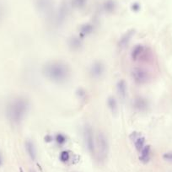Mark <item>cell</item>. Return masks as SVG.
I'll return each instance as SVG.
<instances>
[{"label":"cell","instance_id":"cell-27","mask_svg":"<svg viewBox=\"0 0 172 172\" xmlns=\"http://www.w3.org/2000/svg\"><path fill=\"white\" fill-rule=\"evenodd\" d=\"M20 172H24L23 171V170H22V168H20Z\"/></svg>","mask_w":172,"mask_h":172},{"label":"cell","instance_id":"cell-23","mask_svg":"<svg viewBox=\"0 0 172 172\" xmlns=\"http://www.w3.org/2000/svg\"><path fill=\"white\" fill-rule=\"evenodd\" d=\"M163 159L167 162L172 163V151L170 152H166L163 154Z\"/></svg>","mask_w":172,"mask_h":172},{"label":"cell","instance_id":"cell-3","mask_svg":"<svg viewBox=\"0 0 172 172\" xmlns=\"http://www.w3.org/2000/svg\"><path fill=\"white\" fill-rule=\"evenodd\" d=\"M95 152H97L98 158L101 161H104L108 156V140L103 133H99L97 134L96 140H95Z\"/></svg>","mask_w":172,"mask_h":172},{"label":"cell","instance_id":"cell-19","mask_svg":"<svg viewBox=\"0 0 172 172\" xmlns=\"http://www.w3.org/2000/svg\"><path fill=\"white\" fill-rule=\"evenodd\" d=\"M115 8H116V4H115L114 1H112V0H107L104 3V9L106 12L114 11Z\"/></svg>","mask_w":172,"mask_h":172},{"label":"cell","instance_id":"cell-24","mask_svg":"<svg viewBox=\"0 0 172 172\" xmlns=\"http://www.w3.org/2000/svg\"><path fill=\"white\" fill-rule=\"evenodd\" d=\"M132 9H133V10H134V11H139V9H140V5L137 3H133V6H132Z\"/></svg>","mask_w":172,"mask_h":172},{"label":"cell","instance_id":"cell-11","mask_svg":"<svg viewBox=\"0 0 172 172\" xmlns=\"http://www.w3.org/2000/svg\"><path fill=\"white\" fill-rule=\"evenodd\" d=\"M117 93L119 96L121 97L122 100H124L126 96H127V83L124 79H121L117 82Z\"/></svg>","mask_w":172,"mask_h":172},{"label":"cell","instance_id":"cell-16","mask_svg":"<svg viewBox=\"0 0 172 172\" xmlns=\"http://www.w3.org/2000/svg\"><path fill=\"white\" fill-rule=\"evenodd\" d=\"M107 105H108L109 109L111 110L112 114L117 115L118 112V105L117 101L115 99L114 97L110 96L107 100Z\"/></svg>","mask_w":172,"mask_h":172},{"label":"cell","instance_id":"cell-21","mask_svg":"<svg viewBox=\"0 0 172 172\" xmlns=\"http://www.w3.org/2000/svg\"><path fill=\"white\" fill-rule=\"evenodd\" d=\"M56 140H57V143L64 144V143H66V137L64 136V134H62V133H58L56 136Z\"/></svg>","mask_w":172,"mask_h":172},{"label":"cell","instance_id":"cell-13","mask_svg":"<svg viewBox=\"0 0 172 172\" xmlns=\"http://www.w3.org/2000/svg\"><path fill=\"white\" fill-rule=\"evenodd\" d=\"M134 107L138 109L139 111H144L148 108V101L146 100V99L143 98V97H138L135 99L134 102H133Z\"/></svg>","mask_w":172,"mask_h":172},{"label":"cell","instance_id":"cell-26","mask_svg":"<svg viewBox=\"0 0 172 172\" xmlns=\"http://www.w3.org/2000/svg\"><path fill=\"white\" fill-rule=\"evenodd\" d=\"M2 162H3V161H2V157H1V154H0V165H2Z\"/></svg>","mask_w":172,"mask_h":172},{"label":"cell","instance_id":"cell-1","mask_svg":"<svg viewBox=\"0 0 172 172\" xmlns=\"http://www.w3.org/2000/svg\"><path fill=\"white\" fill-rule=\"evenodd\" d=\"M43 74L55 83H64L70 76V68L62 61H53L46 64L43 67Z\"/></svg>","mask_w":172,"mask_h":172},{"label":"cell","instance_id":"cell-8","mask_svg":"<svg viewBox=\"0 0 172 172\" xmlns=\"http://www.w3.org/2000/svg\"><path fill=\"white\" fill-rule=\"evenodd\" d=\"M105 70V67L103 65L102 63L100 62H95V64H92V66L90 68V75L95 78V79H98L101 77V75L104 73Z\"/></svg>","mask_w":172,"mask_h":172},{"label":"cell","instance_id":"cell-5","mask_svg":"<svg viewBox=\"0 0 172 172\" xmlns=\"http://www.w3.org/2000/svg\"><path fill=\"white\" fill-rule=\"evenodd\" d=\"M132 77L138 85H144L150 79V75L148 71L142 68H135L132 70Z\"/></svg>","mask_w":172,"mask_h":172},{"label":"cell","instance_id":"cell-25","mask_svg":"<svg viewBox=\"0 0 172 172\" xmlns=\"http://www.w3.org/2000/svg\"><path fill=\"white\" fill-rule=\"evenodd\" d=\"M45 140L46 141V142H51V140H52V138H51V136L47 135V136L45 137Z\"/></svg>","mask_w":172,"mask_h":172},{"label":"cell","instance_id":"cell-9","mask_svg":"<svg viewBox=\"0 0 172 172\" xmlns=\"http://www.w3.org/2000/svg\"><path fill=\"white\" fill-rule=\"evenodd\" d=\"M134 34H135V30H130L124 34L123 36L120 38L119 42H118V47L120 49L125 48L128 45V43L130 42L131 39L134 36Z\"/></svg>","mask_w":172,"mask_h":172},{"label":"cell","instance_id":"cell-2","mask_svg":"<svg viewBox=\"0 0 172 172\" xmlns=\"http://www.w3.org/2000/svg\"><path fill=\"white\" fill-rule=\"evenodd\" d=\"M30 108V102L27 99L20 97L10 102L7 107V117L14 123H20L25 117Z\"/></svg>","mask_w":172,"mask_h":172},{"label":"cell","instance_id":"cell-20","mask_svg":"<svg viewBox=\"0 0 172 172\" xmlns=\"http://www.w3.org/2000/svg\"><path fill=\"white\" fill-rule=\"evenodd\" d=\"M87 0H72L73 6L77 9H81L85 6Z\"/></svg>","mask_w":172,"mask_h":172},{"label":"cell","instance_id":"cell-10","mask_svg":"<svg viewBox=\"0 0 172 172\" xmlns=\"http://www.w3.org/2000/svg\"><path fill=\"white\" fill-rule=\"evenodd\" d=\"M151 147L150 145H145L139 152V160L143 164H147L150 160Z\"/></svg>","mask_w":172,"mask_h":172},{"label":"cell","instance_id":"cell-14","mask_svg":"<svg viewBox=\"0 0 172 172\" xmlns=\"http://www.w3.org/2000/svg\"><path fill=\"white\" fill-rule=\"evenodd\" d=\"M67 15H68V7L66 4H62L58 9V13H57V20L58 24L64 23L65 19L67 18Z\"/></svg>","mask_w":172,"mask_h":172},{"label":"cell","instance_id":"cell-18","mask_svg":"<svg viewBox=\"0 0 172 172\" xmlns=\"http://www.w3.org/2000/svg\"><path fill=\"white\" fill-rule=\"evenodd\" d=\"M94 26L93 24H85L84 25H82L80 27V36L81 37H85V36H88L93 32Z\"/></svg>","mask_w":172,"mask_h":172},{"label":"cell","instance_id":"cell-28","mask_svg":"<svg viewBox=\"0 0 172 172\" xmlns=\"http://www.w3.org/2000/svg\"><path fill=\"white\" fill-rule=\"evenodd\" d=\"M30 172H36V171H35V170H30Z\"/></svg>","mask_w":172,"mask_h":172},{"label":"cell","instance_id":"cell-6","mask_svg":"<svg viewBox=\"0 0 172 172\" xmlns=\"http://www.w3.org/2000/svg\"><path fill=\"white\" fill-rule=\"evenodd\" d=\"M130 139L133 142L135 148L139 152L142 150L145 146V138L141 135V133L134 132L130 135Z\"/></svg>","mask_w":172,"mask_h":172},{"label":"cell","instance_id":"cell-17","mask_svg":"<svg viewBox=\"0 0 172 172\" xmlns=\"http://www.w3.org/2000/svg\"><path fill=\"white\" fill-rule=\"evenodd\" d=\"M68 45L69 47L73 50H78L81 47L82 42L80 37H77V36H73L72 38H70L68 41Z\"/></svg>","mask_w":172,"mask_h":172},{"label":"cell","instance_id":"cell-15","mask_svg":"<svg viewBox=\"0 0 172 172\" xmlns=\"http://www.w3.org/2000/svg\"><path fill=\"white\" fill-rule=\"evenodd\" d=\"M25 148H26V151H27L29 156L30 157V159L32 160H35L36 159V149L35 145L31 141L28 140L25 143Z\"/></svg>","mask_w":172,"mask_h":172},{"label":"cell","instance_id":"cell-12","mask_svg":"<svg viewBox=\"0 0 172 172\" xmlns=\"http://www.w3.org/2000/svg\"><path fill=\"white\" fill-rule=\"evenodd\" d=\"M145 53V47L143 46V45H137L133 49L132 51V53H131V56H132V58L133 60L137 61L139 60L141 57H142L143 55H144Z\"/></svg>","mask_w":172,"mask_h":172},{"label":"cell","instance_id":"cell-4","mask_svg":"<svg viewBox=\"0 0 172 172\" xmlns=\"http://www.w3.org/2000/svg\"><path fill=\"white\" fill-rule=\"evenodd\" d=\"M84 139L88 150L91 154H95V140L94 137V132L90 125H85L84 128Z\"/></svg>","mask_w":172,"mask_h":172},{"label":"cell","instance_id":"cell-22","mask_svg":"<svg viewBox=\"0 0 172 172\" xmlns=\"http://www.w3.org/2000/svg\"><path fill=\"white\" fill-rule=\"evenodd\" d=\"M60 160L63 162H67L69 160V154L68 151H63L60 154Z\"/></svg>","mask_w":172,"mask_h":172},{"label":"cell","instance_id":"cell-7","mask_svg":"<svg viewBox=\"0 0 172 172\" xmlns=\"http://www.w3.org/2000/svg\"><path fill=\"white\" fill-rule=\"evenodd\" d=\"M36 4L42 14H48L52 8V0H36Z\"/></svg>","mask_w":172,"mask_h":172}]
</instances>
